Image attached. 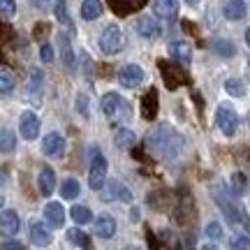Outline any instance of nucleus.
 <instances>
[{
    "instance_id": "1",
    "label": "nucleus",
    "mask_w": 250,
    "mask_h": 250,
    "mask_svg": "<svg viewBox=\"0 0 250 250\" xmlns=\"http://www.w3.org/2000/svg\"><path fill=\"white\" fill-rule=\"evenodd\" d=\"M148 144H151L153 151L162 155V158H176L181 146H183V137L169 125H158L151 132V137H148Z\"/></svg>"
},
{
    "instance_id": "2",
    "label": "nucleus",
    "mask_w": 250,
    "mask_h": 250,
    "mask_svg": "<svg viewBox=\"0 0 250 250\" xmlns=\"http://www.w3.org/2000/svg\"><path fill=\"white\" fill-rule=\"evenodd\" d=\"M98 44H100V51H102V54L116 56L118 51L123 49V33H121V28L114 26V23L107 26L102 33H100Z\"/></svg>"
},
{
    "instance_id": "3",
    "label": "nucleus",
    "mask_w": 250,
    "mask_h": 250,
    "mask_svg": "<svg viewBox=\"0 0 250 250\" xmlns=\"http://www.w3.org/2000/svg\"><path fill=\"white\" fill-rule=\"evenodd\" d=\"M215 125L220 127V132H223L225 137H234L236 127H239V116H236V111H234L229 104H220L218 111H215Z\"/></svg>"
},
{
    "instance_id": "4",
    "label": "nucleus",
    "mask_w": 250,
    "mask_h": 250,
    "mask_svg": "<svg viewBox=\"0 0 250 250\" xmlns=\"http://www.w3.org/2000/svg\"><path fill=\"white\" fill-rule=\"evenodd\" d=\"M104 183H107V160H104V155L95 153L88 169V186L90 190H102Z\"/></svg>"
},
{
    "instance_id": "5",
    "label": "nucleus",
    "mask_w": 250,
    "mask_h": 250,
    "mask_svg": "<svg viewBox=\"0 0 250 250\" xmlns=\"http://www.w3.org/2000/svg\"><path fill=\"white\" fill-rule=\"evenodd\" d=\"M100 109H102V114H104V116L118 118L121 114H123V109H127V102H123L118 93H107V95H102Z\"/></svg>"
},
{
    "instance_id": "6",
    "label": "nucleus",
    "mask_w": 250,
    "mask_h": 250,
    "mask_svg": "<svg viewBox=\"0 0 250 250\" xmlns=\"http://www.w3.org/2000/svg\"><path fill=\"white\" fill-rule=\"evenodd\" d=\"M144 81V70L139 65H123L118 72V83L123 88H137Z\"/></svg>"
},
{
    "instance_id": "7",
    "label": "nucleus",
    "mask_w": 250,
    "mask_h": 250,
    "mask_svg": "<svg viewBox=\"0 0 250 250\" xmlns=\"http://www.w3.org/2000/svg\"><path fill=\"white\" fill-rule=\"evenodd\" d=\"M19 132L28 142L40 134V118H37L35 111H23L21 114V118H19Z\"/></svg>"
},
{
    "instance_id": "8",
    "label": "nucleus",
    "mask_w": 250,
    "mask_h": 250,
    "mask_svg": "<svg viewBox=\"0 0 250 250\" xmlns=\"http://www.w3.org/2000/svg\"><path fill=\"white\" fill-rule=\"evenodd\" d=\"M153 12L162 21H174L179 17V0H155L153 2Z\"/></svg>"
},
{
    "instance_id": "9",
    "label": "nucleus",
    "mask_w": 250,
    "mask_h": 250,
    "mask_svg": "<svg viewBox=\"0 0 250 250\" xmlns=\"http://www.w3.org/2000/svg\"><path fill=\"white\" fill-rule=\"evenodd\" d=\"M65 151V139H62L61 132H49L42 139V153L49 155V158H56V155H62Z\"/></svg>"
},
{
    "instance_id": "10",
    "label": "nucleus",
    "mask_w": 250,
    "mask_h": 250,
    "mask_svg": "<svg viewBox=\"0 0 250 250\" xmlns=\"http://www.w3.org/2000/svg\"><path fill=\"white\" fill-rule=\"evenodd\" d=\"M169 54L181 65H190V61H192V49H190V44L186 40H174L169 44Z\"/></svg>"
},
{
    "instance_id": "11",
    "label": "nucleus",
    "mask_w": 250,
    "mask_h": 250,
    "mask_svg": "<svg viewBox=\"0 0 250 250\" xmlns=\"http://www.w3.org/2000/svg\"><path fill=\"white\" fill-rule=\"evenodd\" d=\"M28 234H30V241L35 246H40V248H44V246H49L54 241V236H51V232H49V227L44 223H30Z\"/></svg>"
},
{
    "instance_id": "12",
    "label": "nucleus",
    "mask_w": 250,
    "mask_h": 250,
    "mask_svg": "<svg viewBox=\"0 0 250 250\" xmlns=\"http://www.w3.org/2000/svg\"><path fill=\"white\" fill-rule=\"evenodd\" d=\"M137 33L144 40H155V37L160 35V23L153 17H139L137 19Z\"/></svg>"
},
{
    "instance_id": "13",
    "label": "nucleus",
    "mask_w": 250,
    "mask_h": 250,
    "mask_svg": "<svg viewBox=\"0 0 250 250\" xmlns=\"http://www.w3.org/2000/svg\"><path fill=\"white\" fill-rule=\"evenodd\" d=\"M19 227H21V223H19L17 211H12V208L0 211V232L7 234V236H12V234L19 232Z\"/></svg>"
},
{
    "instance_id": "14",
    "label": "nucleus",
    "mask_w": 250,
    "mask_h": 250,
    "mask_svg": "<svg viewBox=\"0 0 250 250\" xmlns=\"http://www.w3.org/2000/svg\"><path fill=\"white\" fill-rule=\"evenodd\" d=\"M44 220L51 225V227H62V223H65V208H62V204L49 202V204L44 206Z\"/></svg>"
},
{
    "instance_id": "15",
    "label": "nucleus",
    "mask_w": 250,
    "mask_h": 250,
    "mask_svg": "<svg viewBox=\"0 0 250 250\" xmlns=\"http://www.w3.org/2000/svg\"><path fill=\"white\" fill-rule=\"evenodd\" d=\"M37 186H40V192L44 197H49L56 190V171L51 167H42L40 176H37Z\"/></svg>"
},
{
    "instance_id": "16",
    "label": "nucleus",
    "mask_w": 250,
    "mask_h": 250,
    "mask_svg": "<svg viewBox=\"0 0 250 250\" xmlns=\"http://www.w3.org/2000/svg\"><path fill=\"white\" fill-rule=\"evenodd\" d=\"M95 234H98L100 239H111L114 234H116V220L111 218V215L102 213L95 220Z\"/></svg>"
},
{
    "instance_id": "17",
    "label": "nucleus",
    "mask_w": 250,
    "mask_h": 250,
    "mask_svg": "<svg viewBox=\"0 0 250 250\" xmlns=\"http://www.w3.org/2000/svg\"><path fill=\"white\" fill-rule=\"evenodd\" d=\"M102 199H121V202H127V204H130V202H132V192L125 186L111 181L107 186V190H104V197H102Z\"/></svg>"
},
{
    "instance_id": "18",
    "label": "nucleus",
    "mask_w": 250,
    "mask_h": 250,
    "mask_svg": "<svg viewBox=\"0 0 250 250\" xmlns=\"http://www.w3.org/2000/svg\"><path fill=\"white\" fill-rule=\"evenodd\" d=\"M225 17L229 19V21H241V19L246 17V2H243V0H227Z\"/></svg>"
},
{
    "instance_id": "19",
    "label": "nucleus",
    "mask_w": 250,
    "mask_h": 250,
    "mask_svg": "<svg viewBox=\"0 0 250 250\" xmlns=\"http://www.w3.org/2000/svg\"><path fill=\"white\" fill-rule=\"evenodd\" d=\"M100 14H102V2L100 0H83L81 2V19L95 21Z\"/></svg>"
},
{
    "instance_id": "20",
    "label": "nucleus",
    "mask_w": 250,
    "mask_h": 250,
    "mask_svg": "<svg viewBox=\"0 0 250 250\" xmlns=\"http://www.w3.org/2000/svg\"><path fill=\"white\" fill-rule=\"evenodd\" d=\"M114 142H116L118 148H132L134 142H137V134H134L132 130H127V127H121V130H116V134H114Z\"/></svg>"
},
{
    "instance_id": "21",
    "label": "nucleus",
    "mask_w": 250,
    "mask_h": 250,
    "mask_svg": "<svg viewBox=\"0 0 250 250\" xmlns=\"http://www.w3.org/2000/svg\"><path fill=\"white\" fill-rule=\"evenodd\" d=\"M81 192V186L77 179H65L61 183V197H65V199H77Z\"/></svg>"
},
{
    "instance_id": "22",
    "label": "nucleus",
    "mask_w": 250,
    "mask_h": 250,
    "mask_svg": "<svg viewBox=\"0 0 250 250\" xmlns=\"http://www.w3.org/2000/svg\"><path fill=\"white\" fill-rule=\"evenodd\" d=\"M70 215L77 225H88L93 220V211H90L88 206H72Z\"/></svg>"
},
{
    "instance_id": "23",
    "label": "nucleus",
    "mask_w": 250,
    "mask_h": 250,
    "mask_svg": "<svg viewBox=\"0 0 250 250\" xmlns=\"http://www.w3.org/2000/svg\"><path fill=\"white\" fill-rule=\"evenodd\" d=\"M58 42H61V54H62V62H65V67H74V51H72V44L70 40L65 35H58Z\"/></svg>"
},
{
    "instance_id": "24",
    "label": "nucleus",
    "mask_w": 250,
    "mask_h": 250,
    "mask_svg": "<svg viewBox=\"0 0 250 250\" xmlns=\"http://www.w3.org/2000/svg\"><path fill=\"white\" fill-rule=\"evenodd\" d=\"M17 148V137L12 130H0V153H12Z\"/></svg>"
},
{
    "instance_id": "25",
    "label": "nucleus",
    "mask_w": 250,
    "mask_h": 250,
    "mask_svg": "<svg viewBox=\"0 0 250 250\" xmlns=\"http://www.w3.org/2000/svg\"><path fill=\"white\" fill-rule=\"evenodd\" d=\"M14 93V77L7 70H0V98H7Z\"/></svg>"
},
{
    "instance_id": "26",
    "label": "nucleus",
    "mask_w": 250,
    "mask_h": 250,
    "mask_svg": "<svg viewBox=\"0 0 250 250\" xmlns=\"http://www.w3.org/2000/svg\"><path fill=\"white\" fill-rule=\"evenodd\" d=\"M225 90L234 95V98H243L246 95V86H243L241 79H227L225 81Z\"/></svg>"
},
{
    "instance_id": "27",
    "label": "nucleus",
    "mask_w": 250,
    "mask_h": 250,
    "mask_svg": "<svg viewBox=\"0 0 250 250\" xmlns=\"http://www.w3.org/2000/svg\"><path fill=\"white\" fill-rule=\"evenodd\" d=\"M213 51L218 56H223V58H232V56H234V44H232V42H227V40H215V42H213Z\"/></svg>"
},
{
    "instance_id": "28",
    "label": "nucleus",
    "mask_w": 250,
    "mask_h": 250,
    "mask_svg": "<svg viewBox=\"0 0 250 250\" xmlns=\"http://www.w3.org/2000/svg\"><path fill=\"white\" fill-rule=\"evenodd\" d=\"M67 241L74 243V246H79V248H88V236L81 232V229H67Z\"/></svg>"
},
{
    "instance_id": "29",
    "label": "nucleus",
    "mask_w": 250,
    "mask_h": 250,
    "mask_svg": "<svg viewBox=\"0 0 250 250\" xmlns=\"http://www.w3.org/2000/svg\"><path fill=\"white\" fill-rule=\"evenodd\" d=\"M42 81H44V74H42L40 70H33V74H30V81H28V90L37 95V93L42 90Z\"/></svg>"
},
{
    "instance_id": "30",
    "label": "nucleus",
    "mask_w": 250,
    "mask_h": 250,
    "mask_svg": "<svg viewBox=\"0 0 250 250\" xmlns=\"http://www.w3.org/2000/svg\"><path fill=\"white\" fill-rule=\"evenodd\" d=\"M56 19H58L61 23H65V26L72 28V19H70V14H67L65 0H56Z\"/></svg>"
},
{
    "instance_id": "31",
    "label": "nucleus",
    "mask_w": 250,
    "mask_h": 250,
    "mask_svg": "<svg viewBox=\"0 0 250 250\" xmlns=\"http://www.w3.org/2000/svg\"><path fill=\"white\" fill-rule=\"evenodd\" d=\"M17 14V0H0V17L12 19Z\"/></svg>"
},
{
    "instance_id": "32",
    "label": "nucleus",
    "mask_w": 250,
    "mask_h": 250,
    "mask_svg": "<svg viewBox=\"0 0 250 250\" xmlns=\"http://www.w3.org/2000/svg\"><path fill=\"white\" fill-rule=\"evenodd\" d=\"M229 250H250V239L248 236H234L229 241Z\"/></svg>"
},
{
    "instance_id": "33",
    "label": "nucleus",
    "mask_w": 250,
    "mask_h": 250,
    "mask_svg": "<svg viewBox=\"0 0 250 250\" xmlns=\"http://www.w3.org/2000/svg\"><path fill=\"white\" fill-rule=\"evenodd\" d=\"M206 236H208V239H215V241L223 239V225L220 223H208L206 225Z\"/></svg>"
},
{
    "instance_id": "34",
    "label": "nucleus",
    "mask_w": 250,
    "mask_h": 250,
    "mask_svg": "<svg viewBox=\"0 0 250 250\" xmlns=\"http://www.w3.org/2000/svg\"><path fill=\"white\" fill-rule=\"evenodd\" d=\"M246 190V176L243 174H234L232 176V192L234 195H241Z\"/></svg>"
},
{
    "instance_id": "35",
    "label": "nucleus",
    "mask_w": 250,
    "mask_h": 250,
    "mask_svg": "<svg viewBox=\"0 0 250 250\" xmlns=\"http://www.w3.org/2000/svg\"><path fill=\"white\" fill-rule=\"evenodd\" d=\"M40 58H42V62H51V61H54V46H51V44H42V49H40Z\"/></svg>"
},
{
    "instance_id": "36",
    "label": "nucleus",
    "mask_w": 250,
    "mask_h": 250,
    "mask_svg": "<svg viewBox=\"0 0 250 250\" xmlns=\"http://www.w3.org/2000/svg\"><path fill=\"white\" fill-rule=\"evenodd\" d=\"M77 111H79L81 116H88V98H86V95H79V98H77Z\"/></svg>"
},
{
    "instance_id": "37",
    "label": "nucleus",
    "mask_w": 250,
    "mask_h": 250,
    "mask_svg": "<svg viewBox=\"0 0 250 250\" xmlns=\"http://www.w3.org/2000/svg\"><path fill=\"white\" fill-rule=\"evenodd\" d=\"M0 250H23V246H21L19 241H2Z\"/></svg>"
},
{
    "instance_id": "38",
    "label": "nucleus",
    "mask_w": 250,
    "mask_h": 250,
    "mask_svg": "<svg viewBox=\"0 0 250 250\" xmlns=\"http://www.w3.org/2000/svg\"><path fill=\"white\" fill-rule=\"evenodd\" d=\"M202 250H220V248H218V246H213V243H208V246H204Z\"/></svg>"
},
{
    "instance_id": "39",
    "label": "nucleus",
    "mask_w": 250,
    "mask_h": 250,
    "mask_svg": "<svg viewBox=\"0 0 250 250\" xmlns=\"http://www.w3.org/2000/svg\"><path fill=\"white\" fill-rule=\"evenodd\" d=\"M188 5H192V7H195V5H199V2H202V0H186Z\"/></svg>"
},
{
    "instance_id": "40",
    "label": "nucleus",
    "mask_w": 250,
    "mask_h": 250,
    "mask_svg": "<svg viewBox=\"0 0 250 250\" xmlns=\"http://www.w3.org/2000/svg\"><path fill=\"white\" fill-rule=\"evenodd\" d=\"M246 44L250 46V28H248V30H246Z\"/></svg>"
},
{
    "instance_id": "41",
    "label": "nucleus",
    "mask_w": 250,
    "mask_h": 250,
    "mask_svg": "<svg viewBox=\"0 0 250 250\" xmlns=\"http://www.w3.org/2000/svg\"><path fill=\"white\" fill-rule=\"evenodd\" d=\"M5 183V171H0V186Z\"/></svg>"
},
{
    "instance_id": "42",
    "label": "nucleus",
    "mask_w": 250,
    "mask_h": 250,
    "mask_svg": "<svg viewBox=\"0 0 250 250\" xmlns=\"http://www.w3.org/2000/svg\"><path fill=\"white\" fill-rule=\"evenodd\" d=\"M123 250H142V248H137V246H127V248H123Z\"/></svg>"
},
{
    "instance_id": "43",
    "label": "nucleus",
    "mask_w": 250,
    "mask_h": 250,
    "mask_svg": "<svg viewBox=\"0 0 250 250\" xmlns=\"http://www.w3.org/2000/svg\"><path fill=\"white\" fill-rule=\"evenodd\" d=\"M248 123H250V114H248Z\"/></svg>"
},
{
    "instance_id": "44",
    "label": "nucleus",
    "mask_w": 250,
    "mask_h": 250,
    "mask_svg": "<svg viewBox=\"0 0 250 250\" xmlns=\"http://www.w3.org/2000/svg\"><path fill=\"white\" fill-rule=\"evenodd\" d=\"M42 2H46V0H42Z\"/></svg>"
}]
</instances>
